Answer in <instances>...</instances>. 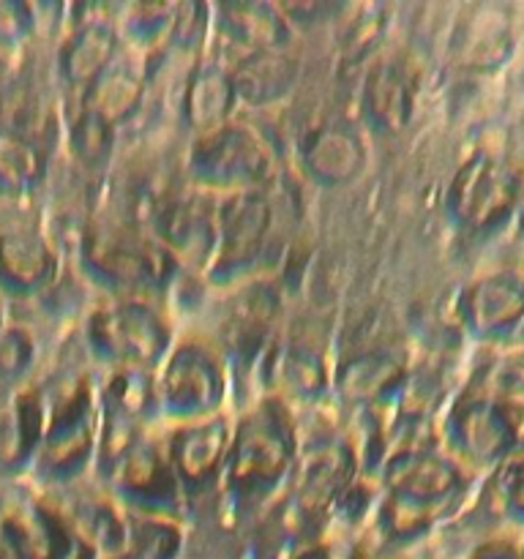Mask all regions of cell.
<instances>
[{
    "label": "cell",
    "mask_w": 524,
    "mask_h": 559,
    "mask_svg": "<svg viewBox=\"0 0 524 559\" xmlns=\"http://www.w3.org/2000/svg\"><path fill=\"white\" fill-rule=\"evenodd\" d=\"M295 462V431L282 404L267 402L246 415L229 440L224 462L227 491L243 506L262 502L278 489Z\"/></svg>",
    "instance_id": "1"
},
{
    "label": "cell",
    "mask_w": 524,
    "mask_h": 559,
    "mask_svg": "<svg viewBox=\"0 0 524 559\" xmlns=\"http://www.w3.org/2000/svg\"><path fill=\"white\" fill-rule=\"evenodd\" d=\"M82 265L96 282L118 293L145 295L167 287L178 262L153 235L98 222L85 229Z\"/></svg>",
    "instance_id": "2"
},
{
    "label": "cell",
    "mask_w": 524,
    "mask_h": 559,
    "mask_svg": "<svg viewBox=\"0 0 524 559\" xmlns=\"http://www.w3.org/2000/svg\"><path fill=\"white\" fill-rule=\"evenodd\" d=\"M87 344L115 369L151 371L169 355L172 333L162 311L131 298L93 311L87 320Z\"/></svg>",
    "instance_id": "3"
},
{
    "label": "cell",
    "mask_w": 524,
    "mask_h": 559,
    "mask_svg": "<svg viewBox=\"0 0 524 559\" xmlns=\"http://www.w3.org/2000/svg\"><path fill=\"white\" fill-rule=\"evenodd\" d=\"M189 173L205 189L254 191L273 173V153L254 129L243 123H224L196 134L189 151Z\"/></svg>",
    "instance_id": "4"
},
{
    "label": "cell",
    "mask_w": 524,
    "mask_h": 559,
    "mask_svg": "<svg viewBox=\"0 0 524 559\" xmlns=\"http://www.w3.org/2000/svg\"><path fill=\"white\" fill-rule=\"evenodd\" d=\"M156 399L175 420L213 418L224 399V371L218 355L196 342L178 344L164 358Z\"/></svg>",
    "instance_id": "5"
},
{
    "label": "cell",
    "mask_w": 524,
    "mask_h": 559,
    "mask_svg": "<svg viewBox=\"0 0 524 559\" xmlns=\"http://www.w3.org/2000/svg\"><path fill=\"white\" fill-rule=\"evenodd\" d=\"M273 211L262 191L227 194L216 205V249L207 265L213 282H233L249 271L271 235Z\"/></svg>",
    "instance_id": "6"
},
{
    "label": "cell",
    "mask_w": 524,
    "mask_h": 559,
    "mask_svg": "<svg viewBox=\"0 0 524 559\" xmlns=\"http://www.w3.org/2000/svg\"><path fill=\"white\" fill-rule=\"evenodd\" d=\"M93 445H96V409H93L91 385L80 380L47 415V431L36 453L38 469L49 480L74 478L91 462Z\"/></svg>",
    "instance_id": "7"
},
{
    "label": "cell",
    "mask_w": 524,
    "mask_h": 559,
    "mask_svg": "<svg viewBox=\"0 0 524 559\" xmlns=\"http://www.w3.org/2000/svg\"><path fill=\"white\" fill-rule=\"evenodd\" d=\"M519 200V175L491 153H475L458 167L448 189V205L456 222L473 229H489L505 222Z\"/></svg>",
    "instance_id": "8"
},
{
    "label": "cell",
    "mask_w": 524,
    "mask_h": 559,
    "mask_svg": "<svg viewBox=\"0 0 524 559\" xmlns=\"http://www.w3.org/2000/svg\"><path fill=\"white\" fill-rule=\"evenodd\" d=\"M519 424L511 404L495 396L464 399L451 418L453 451L473 464H495L516 445Z\"/></svg>",
    "instance_id": "9"
},
{
    "label": "cell",
    "mask_w": 524,
    "mask_h": 559,
    "mask_svg": "<svg viewBox=\"0 0 524 559\" xmlns=\"http://www.w3.org/2000/svg\"><path fill=\"white\" fill-rule=\"evenodd\" d=\"M153 238L175 262L207 267L216 249V205L194 194L167 197L153 211Z\"/></svg>",
    "instance_id": "10"
},
{
    "label": "cell",
    "mask_w": 524,
    "mask_h": 559,
    "mask_svg": "<svg viewBox=\"0 0 524 559\" xmlns=\"http://www.w3.org/2000/svg\"><path fill=\"white\" fill-rule=\"evenodd\" d=\"M382 480L388 486V497L420 511H431L456 495L462 486V469L453 459L409 448L388 459Z\"/></svg>",
    "instance_id": "11"
},
{
    "label": "cell",
    "mask_w": 524,
    "mask_h": 559,
    "mask_svg": "<svg viewBox=\"0 0 524 559\" xmlns=\"http://www.w3.org/2000/svg\"><path fill=\"white\" fill-rule=\"evenodd\" d=\"M462 320L480 338H511L524 328V278L491 273L464 289Z\"/></svg>",
    "instance_id": "12"
},
{
    "label": "cell",
    "mask_w": 524,
    "mask_h": 559,
    "mask_svg": "<svg viewBox=\"0 0 524 559\" xmlns=\"http://www.w3.org/2000/svg\"><path fill=\"white\" fill-rule=\"evenodd\" d=\"M355 453L347 442H317L300 459L295 480V508L300 516H320L336 506L344 491L353 486Z\"/></svg>",
    "instance_id": "13"
},
{
    "label": "cell",
    "mask_w": 524,
    "mask_h": 559,
    "mask_svg": "<svg viewBox=\"0 0 524 559\" xmlns=\"http://www.w3.org/2000/svg\"><path fill=\"white\" fill-rule=\"evenodd\" d=\"M115 489L147 513L169 511L178 500V475L169 453L153 442L136 440L118 462L112 464Z\"/></svg>",
    "instance_id": "14"
},
{
    "label": "cell",
    "mask_w": 524,
    "mask_h": 559,
    "mask_svg": "<svg viewBox=\"0 0 524 559\" xmlns=\"http://www.w3.org/2000/svg\"><path fill=\"white\" fill-rule=\"evenodd\" d=\"M229 440H233V429L218 415L183 426L169 442V462L178 475V484L196 489L222 475Z\"/></svg>",
    "instance_id": "15"
},
{
    "label": "cell",
    "mask_w": 524,
    "mask_h": 559,
    "mask_svg": "<svg viewBox=\"0 0 524 559\" xmlns=\"http://www.w3.org/2000/svg\"><path fill=\"white\" fill-rule=\"evenodd\" d=\"M418 80L402 55L380 58L364 82V112L380 131H398L409 123L415 109Z\"/></svg>",
    "instance_id": "16"
},
{
    "label": "cell",
    "mask_w": 524,
    "mask_h": 559,
    "mask_svg": "<svg viewBox=\"0 0 524 559\" xmlns=\"http://www.w3.org/2000/svg\"><path fill=\"white\" fill-rule=\"evenodd\" d=\"M0 538L14 559H74L80 540L49 508H20L0 524Z\"/></svg>",
    "instance_id": "17"
},
{
    "label": "cell",
    "mask_w": 524,
    "mask_h": 559,
    "mask_svg": "<svg viewBox=\"0 0 524 559\" xmlns=\"http://www.w3.org/2000/svg\"><path fill=\"white\" fill-rule=\"evenodd\" d=\"M58 271L49 240L36 227L0 229V287L14 295L38 293Z\"/></svg>",
    "instance_id": "18"
},
{
    "label": "cell",
    "mask_w": 524,
    "mask_h": 559,
    "mask_svg": "<svg viewBox=\"0 0 524 559\" xmlns=\"http://www.w3.org/2000/svg\"><path fill=\"white\" fill-rule=\"evenodd\" d=\"M300 158L311 178L338 186L358 178L360 169L366 167V147L349 126L325 123L306 136L300 145Z\"/></svg>",
    "instance_id": "19"
},
{
    "label": "cell",
    "mask_w": 524,
    "mask_h": 559,
    "mask_svg": "<svg viewBox=\"0 0 524 559\" xmlns=\"http://www.w3.org/2000/svg\"><path fill=\"white\" fill-rule=\"evenodd\" d=\"M145 66L134 55L118 52L112 63L85 91V104L82 107L96 112L107 123L118 126L120 120H126L140 107L142 96H145Z\"/></svg>",
    "instance_id": "20"
},
{
    "label": "cell",
    "mask_w": 524,
    "mask_h": 559,
    "mask_svg": "<svg viewBox=\"0 0 524 559\" xmlns=\"http://www.w3.org/2000/svg\"><path fill=\"white\" fill-rule=\"evenodd\" d=\"M118 52V33H115V27L109 25V22H82L80 27L71 31V36L66 38L63 47H60V76H63L71 87L87 91V87L93 85V80L112 63Z\"/></svg>",
    "instance_id": "21"
},
{
    "label": "cell",
    "mask_w": 524,
    "mask_h": 559,
    "mask_svg": "<svg viewBox=\"0 0 524 559\" xmlns=\"http://www.w3.org/2000/svg\"><path fill=\"white\" fill-rule=\"evenodd\" d=\"M235 102H238V93H235L233 71L224 69L222 63H200L191 71L183 91L186 123L196 134L218 129L229 123Z\"/></svg>",
    "instance_id": "22"
},
{
    "label": "cell",
    "mask_w": 524,
    "mask_h": 559,
    "mask_svg": "<svg viewBox=\"0 0 524 559\" xmlns=\"http://www.w3.org/2000/svg\"><path fill=\"white\" fill-rule=\"evenodd\" d=\"M218 27L246 52L284 49L289 38L287 14L267 3H224L218 5Z\"/></svg>",
    "instance_id": "23"
},
{
    "label": "cell",
    "mask_w": 524,
    "mask_h": 559,
    "mask_svg": "<svg viewBox=\"0 0 524 559\" xmlns=\"http://www.w3.org/2000/svg\"><path fill=\"white\" fill-rule=\"evenodd\" d=\"M229 71H233L235 93L240 102L271 104L293 87L295 76H298V63L284 49H271V52L240 55L235 69Z\"/></svg>",
    "instance_id": "24"
},
{
    "label": "cell",
    "mask_w": 524,
    "mask_h": 559,
    "mask_svg": "<svg viewBox=\"0 0 524 559\" xmlns=\"http://www.w3.org/2000/svg\"><path fill=\"white\" fill-rule=\"evenodd\" d=\"M402 377L404 366L396 355L385 353V349H374V353L369 349L342 366L336 385L353 402H380V399L391 396Z\"/></svg>",
    "instance_id": "25"
},
{
    "label": "cell",
    "mask_w": 524,
    "mask_h": 559,
    "mask_svg": "<svg viewBox=\"0 0 524 559\" xmlns=\"http://www.w3.org/2000/svg\"><path fill=\"white\" fill-rule=\"evenodd\" d=\"M44 431H47V407L41 393H20L0 424V459L5 464L27 462L41 448Z\"/></svg>",
    "instance_id": "26"
},
{
    "label": "cell",
    "mask_w": 524,
    "mask_h": 559,
    "mask_svg": "<svg viewBox=\"0 0 524 559\" xmlns=\"http://www.w3.org/2000/svg\"><path fill=\"white\" fill-rule=\"evenodd\" d=\"M276 385L284 396L311 402L327 391V364L320 349L303 342H289L278 353Z\"/></svg>",
    "instance_id": "27"
},
{
    "label": "cell",
    "mask_w": 524,
    "mask_h": 559,
    "mask_svg": "<svg viewBox=\"0 0 524 559\" xmlns=\"http://www.w3.org/2000/svg\"><path fill=\"white\" fill-rule=\"evenodd\" d=\"M102 399L107 420L136 426L156 404V382H153L151 371L112 369Z\"/></svg>",
    "instance_id": "28"
},
{
    "label": "cell",
    "mask_w": 524,
    "mask_h": 559,
    "mask_svg": "<svg viewBox=\"0 0 524 559\" xmlns=\"http://www.w3.org/2000/svg\"><path fill=\"white\" fill-rule=\"evenodd\" d=\"M44 175V153L36 142L16 129L0 126V191L22 194Z\"/></svg>",
    "instance_id": "29"
},
{
    "label": "cell",
    "mask_w": 524,
    "mask_h": 559,
    "mask_svg": "<svg viewBox=\"0 0 524 559\" xmlns=\"http://www.w3.org/2000/svg\"><path fill=\"white\" fill-rule=\"evenodd\" d=\"M276 295L267 287H251L235 304L229 317V347L235 353H254L262 344L267 325L276 317Z\"/></svg>",
    "instance_id": "30"
},
{
    "label": "cell",
    "mask_w": 524,
    "mask_h": 559,
    "mask_svg": "<svg viewBox=\"0 0 524 559\" xmlns=\"http://www.w3.org/2000/svg\"><path fill=\"white\" fill-rule=\"evenodd\" d=\"M76 527L82 530L85 540L96 544L98 549H107L109 555H118L129 544V527L118 516V511L104 500L87 502L80 511V524Z\"/></svg>",
    "instance_id": "31"
},
{
    "label": "cell",
    "mask_w": 524,
    "mask_h": 559,
    "mask_svg": "<svg viewBox=\"0 0 524 559\" xmlns=\"http://www.w3.org/2000/svg\"><path fill=\"white\" fill-rule=\"evenodd\" d=\"M71 151L82 164H102L109 156L115 142V126L98 118L96 112L82 107L71 123Z\"/></svg>",
    "instance_id": "32"
},
{
    "label": "cell",
    "mask_w": 524,
    "mask_h": 559,
    "mask_svg": "<svg viewBox=\"0 0 524 559\" xmlns=\"http://www.w3.org/2000/svg\"><path fill=\"white\" fill-rule=\"evenodd\" d=\"M129 544L134 546V559H172L178 555L180 535L175 524L147 513V519L129 527Z\"/></svg>",
    "instance_id": "33"
},
{
    "label": "cell",
    "mask_w": 524,
    "mask_h": 559,
    "mask_svg": "<svg viewBox=\"0 0 524 559\" xmlns=\"http://www.w3.org/2000/svg\"><path fill=\"white\" fill-rule=\"evenodd\" d=\"M175 14H178V5H134V9L129 11V20H126V31H129V38H134L136 47H151V44L158 41L164 33L172 31Z\"/></svg>",
    "instance_id": "34"
},
{
    "label": "cell",
    "mask_w": 524,
    "mask_h": 559,
    "mask_svg": "<svg viewBox=\"0 0 524 559\" xmlns=\"http://www.w3.org/2000/svg\"><path fill=\"white\" fill-rule=\"evenodd\" d=\"M33 338L22 328H5L0 333V380H16L33 364Z\"/></svg>",
    "instance_id": "35"
},
{
    "label": "cell",
    "mask_w": 524,
    "mask_h": 559,
    "mask_svg": "<svg viewBox=\"0 0 524 559\" xmlns=\"http://www.w3.org/2000/svg\"><path fill=\"white\" fill-rule=\"evenodd\" d=\"M491 391L489 396L500 399V402H524V349L505 355L491 371Z\"/></svg>",
    "instance_id": "36"
},
{
    "label": "cell",
    "mask_w": 524,
    "mask_h": 559,
    "mask_svg": "<svg viewBox=\"0 0 524 559\" xmlns=\"http://www.w3.org/2000/svg\"><path fill=\"white\" fill-rule=\"evenodd\" d=\"M33 27V14L27 5L0 0V47L22 41Z\"/></svg>",
    "instance_id": "37"
},
{
    "label": "cell",
    "mask_w": 524,
    "mask_h": 559,
    "mask_svg": "<svg viewBox=\"0 0 524 559\" xmlns=\"http://www.w3.org/2000/svg\"><path fill=\"white\" fill-rule=\"evenodd\" d=\"M505 506H508V511L513 513V516L524 519V464H522V467L513 469L511 478H508Z\"/></svg>",
    "instance_id": "38"
},
{
    "label": "cell",
    "mask_w": 524,
    "mask_h": 559,
    "mask_svg": "<svg viewBox=\"0 0 524 559\" xmlns=\"http://www.w3.org/2000/svg\"><path fill=\"white\" fill-rule=\"evenodd\" d=\"M293 559H331V551H327L325 546L314 544V546H306V549H300Z\"/></svg>",
    "instance_id": "39"
},
{
    "label": "cell",
    "mask_w": 524,
    "mask_h": 559,
    "mask_svg": "<svg viewBox=\"0 0 524 559\" xmlns=\"http://www.w3.org/2000/svg\"><path fill=\"white\" fill-rule=\"evenodd\" d=\"M473 559H519V555H513V551H508V549H484V551H478Z\"/></svg>",
    "instance_id": "40"
},
{
    "label": "cell",
    "mask_w": 524,
    "mask_h": 559,
    "mask_svg": "<svg viewBox=\"0 0 524 559\" xmlns=\"http://www.w3.org/2000/svg\"><path fill=\"white\" fill-rule=\"evenodd\" d=\"M5 331V325H3V306H0V333Z\"/></svg>",
    "instance_id": "41"
},
{
    "label": "cell",
    "mask_w": 524,
    "mask_h": 559,
    "mask_svg": "<svg viewBox=\"0 0 524 559\" xmlns=\"http://www.w3.org/2000/svg\"><path fill=\"white\" fill-rule=\"evenodd\" d=\"M519 559H524V549H522V551H519Z\"/></svg>",
    "instance_id": "42"
},
{
    "label": "cell",
    "mask_w": 524,
    "mask_h": 559,
    "mask_svg": "<svg viewBox=\"0 0 524 559\" xmlns=\"http://www.w3.org/2000/svg\"><path fill=\"white\" fill-rule=\"evenodd\" d=\"M129 559H134V557H129Z\"/></svg>",
    "instance_id": "43"
}]
</instances>
